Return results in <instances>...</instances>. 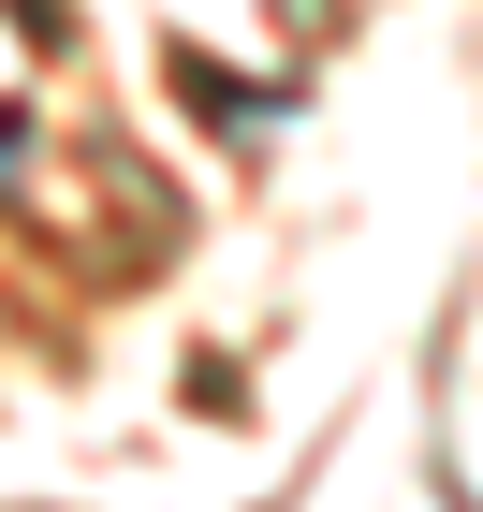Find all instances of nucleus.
Listing matches in <instances>:
<instances>
[{
	"mask_svg": "<svg viewBox=\"0 0 483 512\" xmlns=\"http://www.w3.org/2000/svg\"><path fill=\"white\" fill-rule=\"evenodd\" d=\"M15 147H30V118H15V103H0V176H15Z\"/></svg>",
	"mask_w": 483,
	"mask_h": 512,
	"instance_id": "f257e3e1",
	"label": "nucleus"
}]
</instances>
